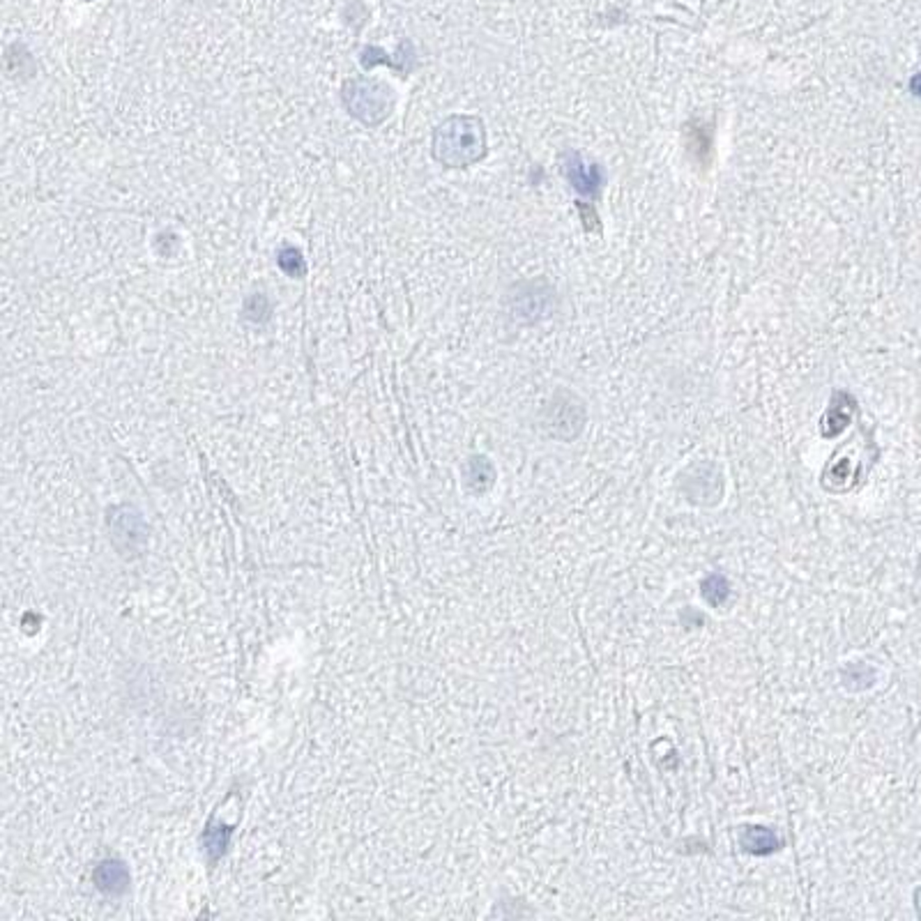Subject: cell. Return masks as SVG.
<instances>
[{
    "mask_svg": "<svg viewBox=\"0 0 921 921\" xmlns=\"http://www.w3.org/2000/svg\"><path fill=\"white\" fill-rule=\"evenodd\" d=\"M486 153V134L482 120L452 115L434 132V157L452 168L470 166Z\"/></svg>",
    "mask_w": 921,
    "mask_h": 921,
    "instance_id": "6da1fadb",
    "label": "cell"
},
{
    "mask_svg": "<svg viewBox=\"0 0 921 921\" xmlns=\"http://www.w3.org/2000/svg\"><path fill=\"white\" fill-rule=\"evenodd\" d=\"M344 106L366 127H378L395 109V93L378 79H348L341 90Z\"/></svg>",
    "mask_w": 921,
    "mask_h": 921,
    "instance_id": "7a4b0ae2",
    "label": "cell"
},
{
    "mask_svg": "<svg viewBox=\"0 0 921 921\" xmlns=\"http://www.w3.org/2000/svg\"><path fill=\"white\" fill-rule=\"evenodd\" d=\"M565 175L581 196H596L604 185V171L599 164L587 162L576 153H569L565 157Z\"/></svg>",
    "mask_w": 921,
    "mask_h": 921,
    "instance_id": "3957f363",
    "label": "cell"
},
{
    "mask_svg": "<svg viewBox=\"0 0 921 921\" xmlns=\"http://www.w3.org/2000/svg\"><path fill=\"white\" fill-rule=\"evenodd\" d=\"M739 843L751 855H772L781 847V838L767 827H744Z\"/></svg>",
    "mask_w": 921,
    "mask_h": 921,
    "instance_id": "277c9868",
    "label": "cell"
},
{
    "mask_svg": "<svg viewBox=\"0 0 921 921\" xmlns=\"http://www.w3.org/2000/svg\"><path fill=\"white\" fill-rule=\"evenodd\" d=\"M97 882L104 892L118 894L123 892L125 885H127V871H125L123 864L104 862L97 871Z\"/></svg>",
    "mask_w": 921,
    "mask_h": 921,
    "instance_id": "5b68a950",
    "label": "cell"
},
{
    "mask_svg": "<svg viewBox=\"0 0 921 921\" xmlns=\"http://www.w3.org/2000/svg\"><path fill=\"white\" fill-rule=\"evenodd\" d=\"M514 311H518L521 315H527V318H539L542 315V306H546V302L542 300V293L533 291V288H526V291H516V297L512 302Z\"/></svg>",
    "mask_w": 921,
    "mask_h": 921,
    "instance_id": "8992f818",
    "label": "cell"
},
{
    "mask_svg": "<svg viewBox=\"0 0 921 921\" xmlns=\"http://www.w3.org/2000/svg\"><path fill=\"white\" fill-rule=\"evenodd\" d=\"M730 595V586L721 574H712L703 581V596L710 601L712 606H721Z\"/></svg>",
    "mask_w": 921,
    "mask_h": 921,
    "instance_id": "52a82bcc",
    "label": "cell"
},
{
    "mask_svg": "<svg viewBox=\"0 0 921 921\" xmlns=\"http://www.w3.org/2000/svg\"><path fill=\"white\" fill-rule=\"evenodd\" d=\"M276 261H279L281 270L291 276H302L306 270L305 256H302L297 249H293V246H284V249L279 252V256H276Z\"/></svg>",
    "mask_w": 921,
    "mask_h": 921,
    "instance_id": "ba28073f",
    "label": "cell"
},
{
    "mask_svg": "<svg viewBox=\"0 0 921 921\" xmlns=\"http://www.w3.org/2000/svg\"><path fill=\"white\" fill-rule=\"evenodd\" d=\"M910 90L916 95V97H921V75H916L915 79L910 81Z\"/></svg>",
    "mask_w": 921,
    "mask_h": 921,
    "instance_id": "9c48e42d",
    "label": "cell"
},
{
    "mask_svg": "<svg viewBox=\"0 0 921 921\" xmlns=\"http://www.w3.org/2000/svg\"><path fill=\"white\" fill-rule=\"evenodd\" d=\"M915 901H916V910H919V915H921V889H919V892H916Z\"/></svg>",
    "mask_w": 921,
    "mask_h": 921,
    "instance_id": "30bf717a",
    "label": "cell"
}]
</instances>
